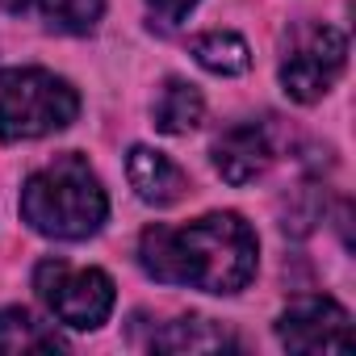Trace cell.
Returning <instances> with one entry per match:
<instances>
[{"instance_id":"cell-1","label":"cell","mask_w":356,"mask_h":356,"mask_svg":"<svg viewBox=\"0 0 356 356\" xmlns=\"http://www.w3.org/2000/svg\"><path fill=\"white\" fill-rule=\"evenodd\" d=\"M138 264L163 285H189L202 293H239L256 277L260 243L243 214H206L185 227H147L138 235Z\"/></svg>"},{"instance_id":"cell-2","label":"cell","mask_w":356,"mask_h":356,"mask_svg":"<svg viewBox=\"0 0 356 356\" xmlns=\"http://www.w3.org/2000/svg\"><path fill=\"white\" fill-rule=\"evenodd\" d=\"M22 218L47 239L76 243L105 227L109 197L92 163L80 151H63L22 185Z\"/></svg>"},{"instance_id":"cell-3","label":"cell","mask_w":356,"mask_h":356,"mask_svg":"<svg viewBox=\"0 0 356 356\" xmlns=\"http://www.w3.org/2000/svg\"><path fill=\"white\" fill-rule=\"evenodd\" d=\"M80 118V92L42 67H9L0 72V138L30 143L55 130H67Z\"/></svg>"},{"instance_id":"cell-4","label":"cell","mask_w":356,"mask_h":356,"mask_svg":"<svg viewBox=\"0 0 356 356\" xmlns=\"http://www.w3.org/2000/svg\"><path fill=\"white\" fill-rule=\"evenodd\" d=\"M42 306L76 331H97L113 314V281L101 268H76L67 260H42L34 268Z\"/></svg>"},{"instance_id":"cell-5","label":"cell","mask_w":356,"mask_h":356,"mask_svg":"<svg viewBox=\"0 0 356 356\" xmlns=\"http://www.w3.org/2000/svg\"><path fill=\"white\" fill-rule=\"evenodd\" d=\"M348 63V38L335 26H306L293 34L285 59H281V88L298 105H314L331 92Z\"/></svg>"},{"instance_id":"cell-6","label":"cell","mask_w":356,"mask_h":356,"mask_svg":"<svg viewBox=\"0 0 356 356\" xmlns=\"http://www.w3.org/2000/svg\"><path fill=\"white\" fill-rule=\"evenodd\" d=\"M277 339L289 352H348L352 318L331 298H298L277 318Z\"/></svg>"},{"instance_id":"cell-7","label":"cell","mask_w":356,"mask_h":356,"mask_svg":"<svg viewBox=\"0 0 356 356\" xmlns=\"http://www.w3.org/2000/svg\"><path fill=\"white\" fill-rule=\"evenodd\" d=\"M210 155H214V168L227 185H252L277 159V147H273V134L264 122H239L214 138Z\"/></svg>"},{"instance_id":"cell-8","label":"cell","mask_w":356,"mask_h":356,"mask_svg":"<svg viewBox=\"0 0 356 356\" xmlns=\"http://www.w3.org/2000/svg\"><path fill=\"white\" fill-rule=\"evenodd\" d=\"M126 176H130L134 193L147 206H176V202L189 193V176L176 168L163 151H155V147H130Z\"/></svg>"},{"instance_id":"cell-9","label":"cell","mask_w":356,"mask_h":356,"mask_svg":"<svg viewBox=\"0 0 356 356\" xmlns=\"http://www.w3.org/2000/svg\"><path fill=\"white\" fill-rule=\"evenodd\" d=\"M151 348L155 352H222V348H239V343L218 323H210L202 314H189V318H176L163 331H155Z\"/></svg>"},{"instance_id":"cell-10","label":"cell","mask_w":356,"mask_h":356,"mask_svg":"<svg viewBox=\"0 0 356 356\" xmlns=\"http://www.w3.org/2000/svg\"><path fill=\"white\" fill-rule=\"evenodd\" d=\"M206 113V101L197 92V84L189 80H163L155 105H151V118H155V130L163 134H189Z\"/></svg>"},{"instance_id":"cell-11","label":"cell","mask_w":356,"mask_h":356,"mask_svg":"<svg viewBox=\"0 0 356 356\" xmlns=\"http://www.w3.org/2000/svg\"><path fill=\"white\" fill-rule=\"evenodd\" d=\"M63 335L47 323H38L30 310L9 306L0 310V352H63Z\"/></svg>"},{"instance_id":"cell-12","label":"cell","mask_w":356,"mask_h":356,"mask_svg":"<svg viewBox=\"0 0 356 356\" xmlns=\"http://www.w3.org/2000/svg\"><path fill=\"white\" fill-rule=\"evenodd\" d=\"M193 59L214 76H243L252 67V47L231 30H210L193 38Z\"/></svg>"},{"instance_id":"cell-13","label":"cell","mask_w":356,"mask_h":356,"mask_svg":"<svg viewBox=\"0 0 356 356\" xmlns=\"http://www.w3.org/2000/svg\"><path fill=\"white\" fill-rule=\"evenodd\" d=\"M42 17L59 34H92L105 17V0H38Z\"/></svg>"},{"instance_id":"cell-14","label":"cell","mask_w":356,"mask_h":356,"mask_svg":"<svg viewBox=\"0 0 356 356\" xmlns=\"http://www.w3.org/2000/svg\"><path fill=\"white\" fill-rule=\"evenodd\" d=\"M193 5H197V0H147V9H151V17L159 26H181L193 13Z\"/></svg>"},{"instance_id":"cell-15","label":"cell","mask_w":356,"mask_h":356,"mask_svg":"<svg viewBox=\"0 0 356 356\" xmlns=\"http://www.w3.org/2000/svg\"><path fill=\"white\" fill-rule=\"evenodd\" d=\"M30 9V0H0V13H22Z\"/></svg>"}]
</instances>
